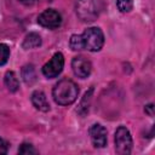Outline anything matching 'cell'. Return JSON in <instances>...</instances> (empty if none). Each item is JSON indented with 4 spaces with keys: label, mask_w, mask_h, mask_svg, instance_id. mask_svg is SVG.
Returning a JSON list of instances; mask_svg holds the SVG:
<instances>
[{
    "label": "cell",
    "mask_w": 155,
    "mask_h": 155,
    "mask_svg": "<svg viewBox=\"0 0 155 155\" xmlns=\"http://www.w3.org/2000/svg\"><path fill=\"white\" fill-rule=\"evenodd\" d=\"M104 45V35L103 31L97 27H91L85 29L81 35L74 34L70 36L69 46L74 51L88 50L91 52L99 51Z\"/></svg>",
    "instance_id": "6da1fadb"
},
{
    "label": "cell",
    "mask_w": 155,
    "mask_h": 155,
    "mask_svg": "<svg viewBox=\"0 0 155 155\" xmlns=\"http://www.w3.org/2000/svg\"><path fill=\"white\" fill-rule=\"evenodd\" d=\"M52 96L57 104L69 105L76 101L79 96V87L74 81L69 79H63L54 85L52 90Z\"/></svg>",
    "instance_id": "7a4b0ae2"
},
{
    "label": "cell",
    "mask_w": 155,
    "mask_h": 155,
    "mask_svg": "<svg viewBox=\"0 0 155 155\" xmlns=\"http://www.w3.org/2000/svg\"><path fill=\"white\" fill-rule=\"evenodd\" d=\"M76 15L84 22L94 21L99 15V1L98 0H78Z\"/></svg>",
    "instance_id": "3957f363"
},
{
    "label": "cell",
    "mask_w": 155,
    "mask_h": 155,
    "mask_svg": "<svg viewBox=\"0 0 155 155\" xmlns=\"http://www.w3.org/2000/svg\"><path fill=\"white\" fill-rule=\"evenodd\" d=\"M115 150L120 155H128L132 150V137L125 126H120L115 132Z\"/></svg>",
    "instance_id": "277c9868"
},
{
    "label": "cell",
    "mask_w": 155,
    "mask_h": 155,
    "mask_svg": "<svg viewBox=\"0 0 155 155\" xmlns=\"http://www.w3.org/2000/svg\"><path fill=\"white\" fill-rule=\"evenodd\" d=\"M64 67V57L61 52H57L53 54V57L42 67V74L47 79H53L58 76Z\"/></svg>",
    "instance_id": "5b68a950"
},
{
    "label": "cell",
    "mask_w": 155,
    "mask_h": 155,
    "mask_svg": "<svg viewBox=\"0 0 155 155\" xmlns=\"http://www.w3.org/2000/svg\"><path fill=\"white\" fill-rule=\"evenodd\" d=\"M38 22L41 27H45V28H48V29H56L61 25L62 17L56 10L48 8V10H45L38 17Z\"/></svg>",
    "instance_id": "8992f818"
},
{
    "label": "cell",
    "mask_w": 155,
    "mask_h": 155,
    "mask_svg": "<svg viewBox=\"0 0 155 155\" xmlns=\"http://www.w3.org/2000/svg\"><path fill=\"white\" fill-rule=\"evenodd\" d=\"M71 69H73L74 74L78 78L85 79V78H87L91 74L92 64H91V62L86 57H84V56H76L71 61Z\"/></svg>",
    "instance_id": "52a82bcc"
},
{
    "label": "cell",
    "mask_w": 155,
    "mask_h": 155,
    "mask_svg": "<svg viewBox=\"0 0 155 155\" xmlns=\"http://www.w3.org/2000/svg\"><path fill=\"white\" fill-rule=\"evenodd\" d=\"M90 138L96 148H104L107 145V130L99 124H94L90 127Z\"/></svg>",
    "instance_id": "ba28073f"
},
{
    "label": "cell",
    "mask_w": 155,
    "mask_h": 155,
    "mask_svg": "<svg viewBox=\"0 0 155 155\" xmlns=\"http://www.w3.org/2000/svg\"><path fill=\"white\" fill-rule=\"evenodd\" d=\"M31 103L40 111H48L50 110V104H48L47 98H46V96L42 91H34L33 92Z\"/></svg>",
    "instance_id": "9c48e42d"
},
{
    "label": "cell",
    "mask_w": 155,
    "mask_h": 155,
    "mask_svg": "<svg viewBox=\"0 0 155 155\" xmlns=\"http://www.w3.org/2000/svg\"><path fill=\"white\" fill-rule=\"evenodd\" d=\"M41 45V36L36 33H29L24 40H23V44H22V47L25 48V50H29V48H35V47H39Z\"/></svg>",
    "instance_id": "30bf717a"
},
{
    "label": "cell",
    "mask_w": 155,
    "mask_h": 155,
    "mask_svg": "<svg viewBox=\"0 0 155 155\" xmlns=\"http://www.w3.org/2000/svg\"><path fill=\"white\" fill-rule=\"evenodd\" d=\"M92 93H93V87H91L87 92H85L79 107H78V113L80 115H86L88 113V108H90V103H91V99H92Z\"/></svg>",
    "instance_id": "8fae6325"
},
{
    "label": "cell",
    "mask_w": 155,
    "mask_h": 155,
    "mask_svg": "<svg viewBox=\"0 0 155 155\" xmlns=\"http://www.w3.org/2000/svg\"><path fill=\"white\" fill-rule=\"evenodd\" d=\"M21 74H22V78H23V80H24V82H25L27 85H33V84L36 81L35 69H34V67H33L31 64L24 65V67L22 68Z\"/></svg>",
    "instance_id": "7c38bea8"
},
{
    "label": "cell",
    "mask_w": 155,
    "mask_h": 155,
    "mask_svg": "<svg viewBox=\"0 0 155 155\" xmlns=\"http://www.w3.org/2000/svg\"><path fill=\"white\" fill-rule=\"evenodd\" d=\"M5 85L6 87L8 88V91L11 92H16L18 88H19V82H18V79L16 76V74L13 71H7L5 74Z\"/></svg>",
    "instance_id": "4fadbf2b"
},
{
    "label": "cell",
    "mask_w": 155,
    "mask_h": 155,
    "mask_svg": "<svg viewBox=\"0 0 155 155\" xmlns=\"http://www.w3.org/2000/svg\"><path fill=\"white\" fill-rule=\"evenodd\" d=\"M116 6L120 12H130L133 8V0H116Z\"/></svg>",
    "instance_id": "5bb4252c"
},
{
    "label": "cell",
    "mask_w": 155,
    "mask_h": 155,
    "mask_svg": "<svg viewBox=\"0 0 155 155\" xmlns=\"http://www.w3.org/2000/svg\"><path fill=\"white\" fill-rule=\"evenodd\" d=\"M10 57V48L5 44H0V65H4Z\"/></svg>",
    "instance_id": "9a60e30c"
},
{
    "label": "cell",
    "mask_w": 155,
    "mask_h": 155,
    "mask_svg": "<svg viewBox=\"0 0 155 155\" xmlns=\"http://www.w3.org/2000/svg\"><path fill=\"white\" fill-rule=\"evenodd\" d=\"M18 153L19 154H24V155H30V154H38V150L31 145V144H28V143H23L19 149H18Z\"/></svg>",
    "instance_id": "2e32d148"
},
{
    "label": "cell",
    "mask_w": 155,
    "mask_h": 155,
    "mask_svg": "<svg viewBox=\"0 0 155 155\" xmlns=\"http://www.w3.org/2000/svg\"><path fill=\"white\" fill-rule=\"evenodd\" d=\"M7 153V143L0 138V155L1 154H6Z\"/></svg>",
    "instance_id": "e0dca14e"
},
{
    "label": "cell",
    "mask_w": 155,
    "mask_h": 155,
    "mask_svg": "<svg viewBox=\"0 0 155 155\" xmlns=\"http://www.w3.org/2000/svg\"><path fill=\"white\" fill-rule=\"evenodd\" d=\"M144 110H145V113H147L149 116H153V115H154V105H153V104H148Z\"/></svg>",
    "instance_id": "ac0fdd59"
},
{
    "label": "cell",
    "mask_w": 155,
    "mask_h": 155,
    "mask_svg": "<svg viewBox=\"0 0 155 155\" xmlns=\"http://www.w3.org/2000/svg\"><path fill=\"white\" fill-rule=\"evenodd\" d=\"M21 2H23V4H33L35 0H19Z\"/></svg>",
    "instance_id": "d6986e66"
}]
</instances>
